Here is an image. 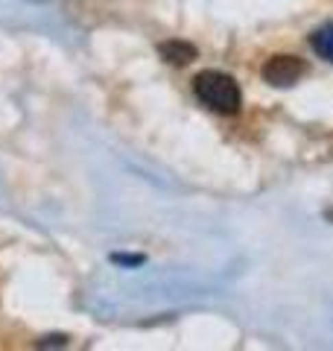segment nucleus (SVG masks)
I'll list each match as a JSON object with an SVG mask.
<instances>
[{
	"label": "nucleus",
	"instance_id": "3",
	"mask_svg": "<svg viewBox=\"0 0 333 351\" xmlns=\"http://www.w3.org/2000/svg\"><path fill=\"white\" fill-rule=\"evenodd\" d=\"M158 53H161V59L164 62H170V64H190L196 56H199V50L193 47L190 41H182V38H173V41H164L158 44Z\"/></svg>",
	"mask_w": 333,
	"mask_h": 351
},
{
	"label": "nucleus",
	"instance_id": "5",
	"mask_svg": "<svg viewBox=\"0 0 333 351\" xmlns=\"http://www.w3.org/2000/svg\"><path fill=\"white\" fill-rule=\"evenodd\" d=\"M114 263H123V267H140L143 263V255H111Z\"/></svg>",
	"mask_w": 333,
	"mask_h": 351
},
{
	"label": "nucleus",
	"instance_id": "1",
	"mask_svg": "<svg viewBox=\"0 0 333 351\" xmlns=\"http://www.w3.org/2000/svg\"><path fill=\"white\" fill-rule=\"evenodd\" d=\"M193 94L199 97V103L208 106L210 112L219 114H237L243 106V94L234 76L222 73V71H202L193 80Z\"/></svg>",
	"mask_w": 333,
	"mask_h": 351
},
{
	"label": "nucleus",
	"instance_id": "2",
	"mask_svg": "<svg viewBox=\"0 0 333 351\" xmlns=\"http://www.w3.org/2000/svg\"><path fill=\"white\" fill-rule=\"evenodd\" d=\"M304 71H307L304 59L290 56V53H278V56L266 59L260 73H263V80L269 85H275V88H290V85H295L298 80H301Z\"/></svg>",
	"mask_w": 333,
	"mask_h": 351
},
{
	"label": "nucleus",
	"instance_id": "4",
	"mask_svg": "<svg viewBox=\"0 0 333 351\" xmlns=\"http://www.w3.org/2000/svg\"><path fill=\"white\" fill-rule=\"evenodd\" d=\"M310 47H313L321 59L333 62V24H325L313 29V36H310Z\"/></svg>",
	"mask_w": 333,
	"mask_h": 351
}]
</instances>
